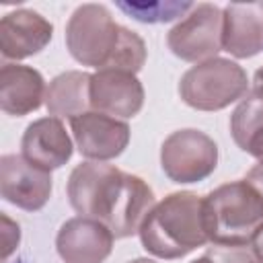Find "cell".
<instances>
[{"mask_svg": "<svg viewBox=\"0 0 263 263\" xmlns=\"http://www.w3.org/2000/svg\"><path fill=\"white\" fill-rule=\"evenodd\" d=\"M249 251H251V255H253L259 263H263V222L259 224V228H257L255 234L251 236Z\"/></svg>", "mask_w": 263, "mask_h": 263, "instance_id": "7402d4cb", "label": "cell"}, {"mask_svg": "<svg viewBox=\"0 0 263 263\" xmlns=\"http://www.w3.org/2000/svg\"><path fill=\"white\" fill-rule=\"evenodd\" d=\"M191 263H232V261H228L226 259V255L222 253V249H214V251H210V253H205V255H201L199 259H195V261H191Z\"/></svg>", "mask_w": 263, "mask_h": 263, "instance_id": "cb8c5ba5", "label": "cell"}, {"mask_svg": "<svg viewBox=\"0 0 263 263\" xmlns=\"http://www.w3.org/2000/svg\"><path fill=\"white\" fill-rule=\"evenodd\" d=\"M144 86L140 78L123 70H97L90 74V107L92 111L129 119L144 107Z\"/></svg>", "mask_w": 263, "mask_h": 263, "instance_id": "30bf717a", "label": "cell"}, {"mask_svg": "<svg viewBox=\"0 0 263 263\" xmlns=\"http://www.w3.org/2000/svg\"><path fill=\"white\" fill-rule=\"evenodd\" d=\"M121 25L105 4H80L66 23V47L70 55L97 70H105L117 49Z\"/></svg>", "mask_w": 263, "mask_h": 263, "instance_id": "5b68a950", "label": "cell"}, {"mask_svg": "<svg viewBox=\"0 0 263 263\" xmlns=\"http://www.w3.org/2000/svg\"><path fill=\"white\" fill-rule=\"evenodd\" d=\"M45 80L39 70L23 64H2L0 68V109L6 115L23 117L45 103Z\"/></svg>", "mask_w": 263, "mask_h": 263, "instance_id": "9a60e30c", "label": "cell"}, {"mask_svg": "<svg viewBox=\"0 0 263 263\" xmlns=\"http://www.w3.org/2000/svg\"><path fill=\"white\" fill-rule=\"evenodd\" d=\"M249 92V78L240 64L212 58L191 66L179 82V97L197 111H220Z\"/></svg>", "mask_w": 263, "mask_h": 263, "instance_id": "277c9868", "label": "cell"}, {"mask_svg": "<svg viewBox=\"0 0 263 263\" xmlns=\"http://www.w3.org/2000/svg\"><path fill=\"white\" fill-rule=\"evenodd\" d=\"M113 232L95 218L66 220L55 236V249L66 263H103L113 251Z\"/></svg>", "mask_w": 263, "mask_h": 263, "instance_id": "8fae6325", "label": "cell"}, {"mask_svg": "<svg viewBox=\"0 0 263 263\" xmlns=\"http://www.w3.org/2000/svg\"><path fill=\"white\" fill-rule=\"evenodd\" d=\"M146 58H148V49H146L144 39L136 31L121 27L117 49L105 70H123V72L138 74L144 68Z\"/></svg>", "mask_w": 263, "mask_h": 263, "instance_id": "d6986e66", "label": "cell"}, {"mask_svg": "<svg viewBox=\"0 0 263 263\" xmlns=\"http://www.w3.org/2000/svg\"><path fill=\"white\" fill-rule=\"evenodd\" d=\"M51 189V173L31 164L23 154H4L0 158V193L4 201L25 212H39L49 201Z\"/></svg>", "mask_w": 263, "mask_h": 263, "instance_id": "9c48e42d", "label": "cell"}, {"mask_svg": "<svg viewBox=\"0 0 263 263\" xmlns=\"http://www.w3.org/2000/svg\"><path fill=\"white\" fill-rule=\"evenodd\" d=\"M259 127H263V97L255 90H249L230 115V134L234 144L245 150L249 138Z\"/></svg>", "mask_w": 263, "mask_h": 263, "instance_id": "e0dca14e", "label": "cell"}, {"mask_svg": "<svg viewBox=\"0 0 263 263\" xmlns=\"http://www.w3.org/2000/svg\"><path fill=\"white\" fill-rule=\"evenodd\" d=\"M45 107L51 117H76L90 107V74L82 70H66L51 78L45 92Z\"/></svg>", "mask_w": 263, "mask_h": 263, "instance_id": "2e32d148", "label": "cell"}, {"mask_svg": "<svg viewBox=\"0 0 263 263\" xmlns=\"http://www.w3.org/2000/svg\"><path fill=\"white\" fill-rule=\"evenodd\" d=\"M222 49L236 60L263 51V2H230L222 8Z\"/></svg>", "mask_w": 263, "mask_h": 263, "instance_id": "5bb4252c", "label": "cell"}, {"mask_svg": "<svg viewBox=\"0 0 263 263\" xmlns=\"http://www.w3.org/2000/svg\"><path fill=\"white\" fill-rule=\"evenodd\" d=\"M66 195L78 216L103 222L115 238L138 234L146 214L156 203L154 191L142 177L95 160L72 168Z\"/></svg>", "mask_w": 263, "mask_h": 263, "instance_id": "6da1fadb", "label": "cell"}, {"mask_svg": "<svg viewBox=\"0 0 263 263\" xmlns=\"http://www.w3.org/2000/svg\"><path fill=\"white\" fill-rule=\"evenodd\" d=\"M53 25L31 8H16L0 21V53L4 60H25L49 45Z\"/></svg>", "mask_w": 263, "mask_h": 263, "instance_id": "7c38bea8", "label": "cell"}, {"mask_svg": "<svg viewBox=\"0 0 263 263\" xmlns=\"http://www.w3.org/2000/svg\"><path fill=\"white\" fill-rule=\"evenodd\" d=\"M2 222H4V259H8V255L18 247L21 242V228L16 222H12L6 214H2Z\"/></svg>", "mask_w": 263, "mask_h": 263, "instance_id": "ffe728a7", "label": "cell"}, {"mask_svg": "<svg viewBox=\"0 0 263 263\" xmlns=\"http://www.w3.org/2000/svg\"><path fill=\"white\" fill-rule=\"evenodd\" d=\"M70 129L78 152L95 162H107L121 156L132 138L127 121L99 111H86L72 117Z\"/></svg>", "mask_w": 263, "mask_h": 263, "instance_id": "ba28073f", "label": "cell"}, {"mask_svg": "<svg viewBox=\"0 0 263 263\" xmlns=\"http://www.w3.org/2000/svg\"><path fill=\"white\" fill-rule=\"evenodd\" d=\"M253 90L263 97V66H261V68L255 72V76H253Z\"/></svg>", "mask_w": 263, "mask_h": 263, "instance_id": "d4e9b609", "label": "cell"}, {"mask_svg": "<svg viewBox=\"0 0 263 263\" xmlns=\"http://www.w3.org/2000/svg\"><path fill=\"white\" fill-rule=\"evenodd\" d=\"M257 191H259V195L263 197V164H255L249 173H247V177H245Z\"/></svg>", "mask_w": 263, "mask_h": 263, "instance_id": "603a6c76", "label": "cell"}, {"mask_svg": "<svg viewBox=\"0 0 263 263\" xmlns=\"http://www.w3.org/2000/svg\"><path fill=\"white\" fill-rule=\"evenodd\" d=\"M127 263H156L154 259H148V257H138V259H132Z\"/></svg>", "mask_w": 263, "mask_h": 263, "instance_id": "484cf974", "label": "cell"}, {"mask_svg": "<svg viewBox=\"0 0 263 263\" xmlns=\"http://www.w3.org/2000/svg\"><path fill=\"white\" fill-rule=\"evenodd\" d=\"M195 4L179 2V0H156V2H117V8L123 10L134 21L146 25L171 23L179 16H185Z\"/></svg>", "mask_w": 263, "mask_h": 263, "instance_id": "ac0fdd59", "label": "cell"}, {"mask_svg": "<svg viewBox=\"0 0 263 263\" xmlns=\"http://www.w3.org/2000/svg\"><path fill=\"white\" fill-rule=\"evenodd\" d=\"M263 222V197L247 181H230L203 197L208 240L222 249H247Z\"/></svg>", "mask_w": 263, "mask_h": 263, "instance_id": "3957f363", "label": "cell"}, {"mask_svg": "<svg viewBox=\"0 0 263 263\" xmlns=\"http://www.w3.org/2000/svg\"><path fill=\"white\" fill-rule=\"evenodd\" d=\"M74 152L66 125L58 117H39L27 125L21 138V154L35 166L51 173L62 168Z\"/></svg>", "mask_w": 263, "mask_h": 263, "instance_id": "4fadbf2b", "label": "cell"}, {"mask_svg": "<svg viewBox=\"0 0 263 263\" xmlns=\"http://www.w3.org/2000/svg\"><path fill=\"white\" fill-rule=\"evenodd\" d=\"M242 152L251 154V156L257 160V164H263V127H259V129L249 138V142H247V146H245Z\"/></svg>", "mask_w": 263, "mask_h": 263, "instance_id": "44dd1931", "label": "cell"}, {"mask_svg": "<svg viewBox=\"0 0 263 263\" xmlns=\"http://www.w3.org/2000/svg\"><path fill=\"white\" fill-rule=\"evenodd\" d=\"M160 166L173 183H199L216 171L218 146L201 129H177L160 146Z\"/></svg>", "mask_w": 263, "mask_h": 263, "instance_id": "8992f818", "label": "cell"}, {"mask_svg": "<svg viewBox=\"0 0 263 263\" xmlns=\"http://www.w3.org/2000/svg\"><path fill=\"white\" fill-rule=\"evenodd\" d=\"M245 263H259V261H257V259H255V257H251V259H247V261H245Z\"/></svg>", "mask_w": 263, "mask_h": 263, "instance_id": "4316f807", "label": "cell"}, {"mask_svg": "<svg viewBox=\"0 0 263 263\" xmlns=\"http://www.w3.org/2000/svg\"><path fill=\"white\" fill-rule=\"evenodd\" d=\"M166 45L183 62H205L222 51V10L216 4H195L168 33Z\"/></svg>", "mask_w": 263, "mask_h": 263, "instance_id": "52a82bcc", "label": "cell"}, {"mask_svg": "<svg viewBox=\"0 0 263 263\" xmlns=\"http://www.w3.org/2000/svg\"><path fill=\"white\" fill-rule=\"evenodd\" d=\"M142 247L158 259H181L203 247V197L193 191H175L154 203L138 230Z\"/></svg>", "mask_w": 263, "mask_h": 263, "instance_id": "7a4b0ae2", "label": "cell"}]
</instances>
